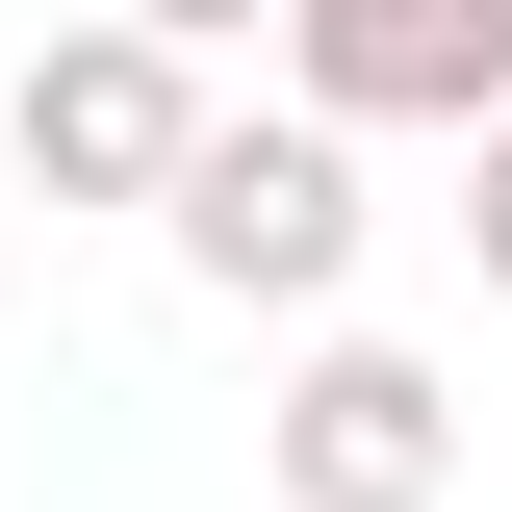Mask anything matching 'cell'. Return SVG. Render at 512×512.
<instances>
[{"mask_svg": "<svg viewBox=\"0 0 512 512\" xmlns=\"http://www.w3.org/2000/svg\"><path fill=\"white\" fill-rule=\"evenodd\" d=\"M26 180L52 205H180V154L231 103H205V0H128V26H52V52H26Z\"/></svg>", "mask_w": 512, "mask_h": 512, "instance_id": "6da1fadb", "label": "cell"}, {"mask_svg": "<svg viewBox=\"0 0 512 512\" xmlns=\"http://www.w3.org/2000/svg\"><path fill=\"white\" fill-rule=\"evenodd\" d=\"M461 256H487V282H512V128H487V154H461Z\"/></svg>", "mask_w": 512, "mask_h": 512, "instance_id": "5b68a950", "label": "cell"}, {"mask_svg": "<svg viewBox=\"0 0 512 512\" xmlns=\"http://www.w3.org/2000/svg\"><path fill=\"white\" fill-rule=\"evenodd\" d=\"M282 103L359 154V128H512V0H282Z\"/></svg>", "mask_w": 512, "mask_h": 512, "instance_id": "3957f363", "label": "cell"}, {"mask_svg": "<svg viewBox=\"0 0 512 512\" xmlns=\"http://www.w3.org/2000/svg\"><path fill=\"white\" fill-rule=\"evenodd\" d=\"M154 231H180L205 308H333V282H359V154H333L308 103H231V128L180 154V205H154Z\"/></svg>", "mask_w": 512, "mask_h": 512, "instance_id": "7a4b0ae2", "label": "cell"}, {"mask_svg": "<svg viewBox=\"0 0 512 512\" xmlns=\"http://www.w3.org/2000/svg\"><path fill=\"white\" fill-rule=\"evenodd\" d=\"M256 436H282V512H436L461 487V384L410 359V333H308V384H282Z\"/></svg>", "mask_w": 512, "mask_h": 512, "instance_id": "277c9868", "label": "cell"}]
</instances>
